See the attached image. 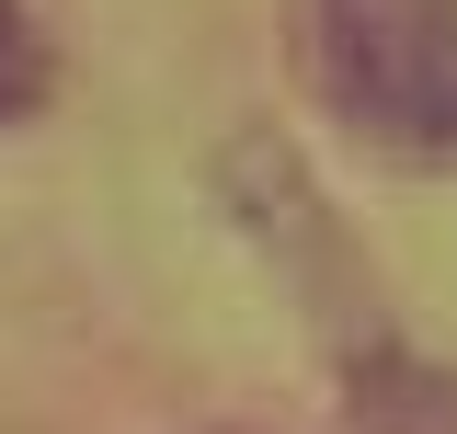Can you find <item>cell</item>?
Instances as JSON below:
<instances>
[{
	"label": "cell",
	"instance_id": "6da1fadb",
	"mask_svg": "<svg viewBox=\"0 0 457 434\" xmlns=\"http://www.w3.org/2000/svg\"><path fill=\"white\" fill-rule=\"evenodd\" d=\"M297 69L400 161H457V0H297Z\"/></svg>",
	"mask_w": 457,
	"mask_h": 434
},
{
	"label": "cell",
	"instance_id": "7a4b0ae2",
	"mask_svg": "<svg viewBox=\"0 0 457 434\" xmlns=\"http://www.w3.org/2000/svg\"><path fill=\"white\" fill-rule=\"evenodd\" d=\"M343 412H354V434H457V378H435V366H411L400 343H354V388H343Z\"/></svg>",
	"mask_w": 457,
	"mask_h": 434
},
{
	"label": "cell",
	"instance_id": "3957f363",
	"mask_svg": "<svg viewBox=\"0 0 457 434\" xmlns=\"http://www.w3.org/2000/svg\"><path fill=\"white\" fill-rule=\"evenodd\" d=\"M46 92H57V46L35 23V0H0V126L46 114Z\"/></svg>",
	"mask_w": 457,
	"mask_h": 434
}]
</instances>
